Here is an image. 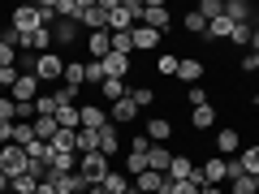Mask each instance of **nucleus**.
Returning <instances> with one entry per match:
<instances>
[{"label":"nucleus","instance_id":"nucleus-1","mask_svg":"<svg viewBox=\"0 0 259 194\" xmlns=\"http://www.w3.org/2000/svg\"><path fill=\"white\" fill-rule=\"evenodd\" d=\"M78 173H82L87 185H100L104 177L112 173V164H108V156H100V151H87V156H78Z\"/></svg>","mask_w":259,"mask_h":194},{"label":"nucleus","instance_id":"nucleus-2","mask_svg":"<svg viewBox=\"0 0 259 194\" xmlns=\"http://www.w3.org/2000/svg\"><path fill=\"white\" fill-rule=\"evenodd\" d=\"M26 164H30V156H26V147H18V142H9V147H0V173L9 177H22L26 173Z\"/></svg>","mask_w":259,"mask_h":194},{"label":"nucleus","instance_id":"nucleus-3","mask_svg":"<svg viewBox=\"0 0 259 194\" xmlns=\"http://www.w3.org/2000/svg\"><path fill=\"white\" fill-rule=\"evenodd\" d=\"M78 26H87V30H108V9H104L100 0H82V9H78Z\"/></svg>","mask_w":259,"mask_h":194},{"label":"nucleus","instance_id":"nucleus-4","mask_svg":"<svg viewBox=\"0 0 259 194\" xmlns=\"http://www.w3.org/2000/svg\"><path fill=\"white\" fill-rule=\"evenodd\" d=\"M139 26H151L156 35H168L173 18H168V9L160 5V0H151V5H143V22H139Z\"/></svg>","mask_w":259,"mask_h":194},{"label":"nucleus","instance_id":"nucleus-5","mask_svg":"<svg viewBox=\"0 0 259 194\" xmlns=\"http://www.w3.org/2000/svg\"><path fill=\"white\" fill-rule=\"evenodd\" d=\"M65 74V61L56 52H44V56H35V78L39 82H56V78Z\"/></svg>","mask_w":259,"mask_h":194},{"label":"nucleus","instance_id":"nucleus-6","mask_svg":"<svg viewBox=\"0 0 259 194\" xmlns=\"http://www.w3.org/2000/svg\"><path fill=\"white\" fill-rule=\"evenodd\" d=\"M18 35H30V30L44 26V18H39V5H22V9H13V22H9Z\"/></svg>","mask_w":259,"mask_h":194},{"label":"nucleus","instance_id":"nucleus-7","mask_svg":"<svg viewBox=\"0 0 259 194\" xmlns=\"http://www.w3.org/2000/svg\"><path fill=\"white\" fill-rule=\"evenodd\" d=\"M9 100H13V104H35V100H39V78H35V69H26V74L18 78V86L9 91Z\"/></svg>","mask_w":259,"mask_h":194},{"label":"nucleus","instance_id":"nucleus-8","mask_svg":"<svg viewBox=\"0 0 259 194\" xmlns=\"http://www.w3.org/2000/svg\"><path fill=\"white\" fill-rule=\"evenodd\" d=\"M18 52H35V56L52 52V30H48V26H39V30H30V35H22Z\"/></svg>","mask_w":259,"mask_h":194},{"label":"nucleus","instance_id":"nucleus-9","mask_svg":"<svg viewBox=\"0 0 259 194\" xmlns=\"http://www.w3.org/2000/svg\"><path fill=\"white\" fill-rule=\"evenodd\" d=\"M78 121H82V129H91V134H100L104 125H112V121H108V108H100V104L78 108Z\"/></svg>","mask_w":259,"mask_h":194},{"label":"nucleus","instance_id":"nucleus-10","mask_svg":"<svg viewBox=\"0 0 259 194\" xmlns=\"http://www.w3.org/2000/svg\"><path fill=\"white\" fill-rule=\"evenodd\" d=\"M78 35H82V26H78V22H69V18H56V22H52V43L65 47V43H74Z\"/></svg>","mask_w":259,"mask_h":194},{"label":"nucleus","instance_id":"nucleus-11","mask_svg":"<svg viewBox=\"0 0 259 194\" xmlns=\"http://www.w3.org/2000/svg\"><path fill=\"white\" fill-rule=\"evenodd\" d=\"M87 52H91V61H104V56L112 52V35L108 30H91V35H87Z\"/></svg>","mask_w":259,"mask_h":194},{"label":"nucleus","instance_id":"nucleus-12","mask_svg":"<svg viewBox=\"0 0 259 194\" xmlns=\"http://www.w3.org/2000/svg\"><path fill=\"white\" fill-rule=\"evenodd\" d=\"M134 117H139V108H134L130 95H125V100H117V104H108V121H112V125H130Z\"/></svg>","mask_w":259,"mask_h":194},{"label":"nucleus","instance_id":"nucleus-13","mask_svg":"<svg viewBox=\"0 0 259 194\" xmlns=\"http://www.w3.org/2000/svg\"><path fill=\"white\" fill-rule=\"evenodd\" d=\"M100 65H104V78H117V82H125V74H130V56H117V52H108Z\"/></svg>","mask_w":259,"mask_h":194},{"label":"nucleus","instance_id":"nucleus-14","mask_svg":"<svg viewBox=\"0 0 259 194\" xmlns=\"http://www.w3.org/2000/svg\"><path fill=\"white\" fill-rule=\"evenodd\" d=\"M100 156H108V160L121 156V129L117 125H104L100 129Z\"/></svg>","mask_w":259,"mask_h":194},{"label":"nucleus","instance_id":"nucleus-15","mask_svg":"<svg viewBox=\"0 0 259 194\" xmlns=\"http://www.w3.org/2000/svg\"><path fill=\"white\" fill-rule=\"evenodd\" d=\"M147 138L164 147V142L173 138V121H168V117H151V121H147Z\"/></svg>","mask_w":259,"mask_h":194},{"label":"nucleus","instance_id":"nucleus-16","mask_svg":"<svg viewBox=\"0 0 259 194\" xmlns=\"http://www.w3.org/2000/svg\"><path fill=\"white\" fill-rule=\"evenodd\" d=\"M78 173V151H52V177Z\"/></svg>","mask_w":259,"mask_h":194},{"label":"nucleus","instance_id":"nucleus-17","mask_svg":"<svg viewBox=\"0 0 259 194\" xmlns=\"http://www.w3.org/2000/svg\"><path fill=\"white\" fill-rule=\"evenodd\" d=\"M168 181H190V177H194V160L190 156H173V164H168Z\"/></svg>","mask_w":259,"mask_h":194},{"label":"nucleus","instance_id":"nucleus-18","mask_svg":"<svg viewBox=\"0 0 259 194\" xmlns=\"http://www.w3.org/2000/svg\"><path fill=\"white\" fill-rule=\"evenodd\" d=\"M168 164H173V151H164L160 142H151V151H147V168H151V173H168Z\"/></svg>","mask_w":259,"mask_h":194},{"label":"nucleus","instance_id":"nucleus-19","mask_svg":"<svg viewBox=\"0 0 259 194\" xmlns=\"http://www.w3.org/2000/svg\"><path fill=\"white\" fill-rule=\"evenodd\" d=\"M104 190H108V194H134V181H130L125 173H117V168H112V173L104 177Z\"/></svg>","mask_w":259,"mask_h":194},{"label":"nucleus","instance_id":"nucleus-20","mask_svg":"<svg viewBox=\"0 0 259 194\" xmlns=\"http://www.w3.org/2000/svg\"><path fill=\"white\" fill-rule=\"evenodd\" d=\"M199 177H203L207 185H221V181H225V160H221V156H212L203 168H199Z\"/></svg>","mask_w":259,"mask_h":194},{"label":"nucleus","instance_id":"nucleus-21","mask_svg":"<svg viewBox=\"0 0 259 194\" xmlns=\"http://www.w3.org/2000/svg\"><path fill=\"white\" fill-rule=\"evenodd\" d=\"M65 86H87V65L82 61H65Z\"/></svg>","mask_w":259,"mask_h":194},{"label":"nucleus","instance_id":"nucleus-22","mask_svg":"<svg viewBox=\"0 0 259 194\" xmlns=\"http://www.w3.org/2000/svg\"><path fill=\"white\" fill-rule=\"evenodd\" d=\"M225 18H229V22H250L255 9H250L246 0H225Z\"/></svg>","mask_w":259,"mask_h":194},{"label":"nucleus","instance_id":"nucleus-23","mask_svg":"<svg viewBox=\"0 0 259 194\" xmlns=\"http://www.w3.org/2000/svg\"><path fill=\"white\" fill-rule=\"evenodd\" d=\"M48 147L52 151H78V129H56Z\"/></svg>","mask_w":259,"mask_h":194},{"label":"nucleus","instance_id":"nucleus-24","mask_svg":"<svg viewBox=\"0 0 259 194\" xmlns=\"http://www.w3.org/2000/svg\"><path fill=\"white\" fill-rule=\"evenodd\" d=\"M216 151H225V156L242 151V134L238 129H221V134H216Z\"/></svg>","mask_w":259,"mask_h":194},{"label":"nucleus","instance_id":"nucleus-25","mask_svg":"<svg viewBox=\"0 0 259 194\" xmlns=\"http://www.w3.org/2000/svg\"><path fill=\"white\" fill-rule=\"evenodd\" d=\"M190 125L194 129H212L216 125V108H212V104H199V108L190 112Z\"/></svg>","mask_w":259,"mask_h":194},{"label":"nucleus","instance_id":"nucleus-26","mask_svg":"<svg viewBox=\"0 0 259 194\" xmlns=\"http://www.w3.org/2000/svg\"><path fill=\"white\" fill-rule=\"evenodd\" d=\"M30 129H35L39 142H52V134H56L61 125H56V117H35V121H30Z\"/></svg>","mask_w":259,"mask_h":194},{"label":"nucleus","instance_id":"nucleus-27","mask_svg":"<svg viewBox=\"0 0 259 194\" xmlns=\"http://www.w3.org/2000/svg\"><path fill=\"white\" fill-rule=\"evenodd\" d=\"M100 95H104L108 104H117V100H125V95H130V86H125V82H117V78H104Z\"/></svg>","mask_w":259,"mask_h":194},{"label":"nucleus","instance_id":"nucleus-28","mask_svg":"<svg viewBox=\"0 0 259 194\" xmlns=\"http://www.w3.org/2000/svg\"><path fill=\"white\" fill-rule=\"evenodd\" d=\"M130 35H134V47H160V39H164V35H156L151 26H134Z\"/></svg>","mask_w":259,"mask_h":194},{"label":"nucleus","instance_id":"nucleus-29","mask_svg":"<svg viewBox=\"0 0 259 194\" xmlns=\"http://www.w3.org/2000/svg\"><path fill=\"white\" fill-rule=\"evenodd\" d=\"M56 125H61V129H82V121H78V108H74V104L56 108Z\"/></svg>","mask_w":259,"mask_h":194},{"label":"nucleus","instance_id":"nucleus-30","mask_svg":"<svg viewBox=\"0 0 259 194\" xmlns=\"http://www.w3.org/2000/svg\"><path fill=\"white\" fill-rule=\"evenodd\" d=\"M233 26H238V22H229V18L221 13V18L207 22V35H212V39H229V35H233Z\"/></svg>","mask_w":259,"mask_h":194},{"label":"nucleus","instance_id":"nucleus-31","mask_svg":"<svg viewBox=\"0 0 259 194\" xmlns=\"http://www.w3.org/2000/svg\"><path fill=\"white\" fill-rule=\"evenodd\" d=\"M177 78H182V82H199V78H203V65L199 61H177Z\"/></svg>","mask_w":259,"mask_h":194},{"label":"nucleus","instance_id":"nucleus-32","mask_svg":"<svg viewBox=\"0 0 259 194\" xmlns=\"http://www.w3.org/2000/svg\"><path fill=\"white\" fill-rule=\"evenodd\" d=\"M13 142H18V147H30V142H35V129H30V121H13Z\"/></svg>","mask_w":259,"mask_h":194},{"label":"nucleus","instance_id":"nucleus-33","mask_svg":"<svg viewBox=\"0 0 259 194\" xmlns=\"http://www.w3.org/2000/svg\"><path fill=\"white\" fill-rule=\"evenodd\" d=\"M130 100H134V108H151V104H156V91H151V86H134V91H130Z\"/></svg>","mask_w":259,"mask_h":194},{"label":"nucleus","instance_id":"nucleus-34","mask_svg":"<svg viewBox=\"0 0 259 194\" xmlns=\"http://www.w3.org/2000/svg\"><path fill=\"white\" fill-rule=\"evenodd\" d=\"M9 190H13V194H35L39 181H35L30 173H22V177H13V181H9Z\"/></svg>","mask_w":259,"mask_h":194},{"label":"nucleus","instance_id":"nucleus-35","mask_svg":"<svg viewBox=\"0 0 259 194\" xmlns=\"http://www.w3.org/2000/svg\"><path fill=\"white\" fill-rule=\"evenodd\" d=\"M233 194H259V177H250V173L233 177Z\"/></svg>","mask_w":259,"mask_h":194},{"label":"nucleus","instance_id":"nucleus-36","mask_svg":"<svg viewBox=\"0 0 259 194\" xmlns=\"http://www.w3.org/2000/svg\"><path fill=\"white\" fill-rule=\"evenodd\" d=\"M87 151H100V134H91V129H78V156H87Z\"/></svg>","mask_w":259,"mask_h":194},{"label":"nucleus","instance_id":"nucleus-37","mask_svg":"<svg viewBox=\"0 0 259 194\" xmlns=\"http://www.w3.org/2000/svg\"><path fill=\"white\" fill-rule=\"evenodd\" d=\"M112 52H117V56H130V52H134V35H130V30L112 35Z\"/></svg>","mask_w":259,"mask_h":194},{"label":"nucleus","instance_id":"nucleus-38","mask_svg":"<svg viewBox=\"0 0 259 194\" xmlns=\"http://www.w3.org/2000/svg\"><path fill=\"white\" fill-rule=\"evenodd\" d=\"M238 160H242V168H246L250 177H259V147H246V151H242Z\"/></svg>","mask_w":259,"mask_h":194},{"label":"nucleus","instance_id":"nucleus-39","mask_svg":"<svg viewBox=\"0 0 259 194\" xmlns=\"http://www.w3.org/2000/svg\"><path fill=\"white\" fill-rule=\"evenodd\" d=\"M186 30H190V35H207V18H203L199 9H194V13H186Z\"/></svg>","mask_w":259,"mask_h":194},{"label":"nucleus","instance_id":"nucleus-40","mask_svg":"<svg viewBox=\"0 0 259 194\" xmlns=\"http://www.w3.org/2000/svg\"><path fill=\"white\" fill-rule=\"evenodd\" d=\"M35 117H56V95H39L35 100Z\"/></svg>","mask_w":259,"mask_h":194},{"label":"nucleus","instance_id":"nucleus-41","mask_svg":"<svg viewBox=\"0 0 259 194\" xmlns=\"http://www.w3.org/2000/svg\"><path fill=\"white\" fill-rule=\"evenodd\" d=\"M199 13H203L207 22H212V18H221V13H225V0H199Z\"/></svg>","mask_w":259,"mask_h":194},{"label":"nucleus","instance_id":"nucleus-42","mask_svg":"<svg viewBox=\"0 0 259 194\" xmlns=\"http://www.w3.org/2000/svg\"><path fill=\"white\" fill-rule=\"evenodd\" d=\"M87 86H104V65L100 61H87Z\"/></svg>","mask_w":259,"mask_h":194},{"label":"nucleus","instance_id":"nucleus-43","mask_svg":"<svg viewBox=\"0 0 259 194\" xmlns=\"http://www.w3.org/2000/svg\"><path fill=\"white\" fill-rule=\"evenodd\" d=\"M156 69H160L164 78H177V56H173V52H164V56L156 61Z\"/></svg>","mask_w":259,"mask_h":194},{"label":"nucleus","instance_id":"nucleus-44","mask_svg":"<svg viewBox=\"0 0 259 194\" xmlns=\"http://www.w3.org/2000/svg\"><path fill=\"white\" fill-rule=\"evenodd\" d=\"M229 39H233V43H238V47H250V22H238Z\"/></svg>","mask_w":259,"mask_h":194},{"label":"nucleus","instance_id":"nucleus-45","mask_svg":"<svg viewBox=\"0 0 259 194\" xmlns=\"http://www.w3.org/2000/svg\"><path fill=\"white\" fill-rule=\"evenodd\" d=\"M13 65H18V47L0 43V69H13Z\"/></svg>","mask_w":259,"mask_h":194},{"label":"nucleus","instance_id":"nucleus-46","mask_svg":"<svg viewBox=\"0 0 259 194\" xmlns=\"http://www.w3.org/2000/svg\"><path fill=\"white\" fill-rule=\"evenodd\" d=\"M0 121H18V104L9 95H0Z\"/></svg>","mask_w":259,"mask_h":194},{"label":"nucleus","instance_id":"nucleus-47","mask_svg":"<svg viewBox=\"0 0 259 194\" xmlns=\"http://www.w3.org/2000/svg\"><path fill=\"white\" fill-rule=\"evenodd\" d=\"M78 100V86H61L56 91V108H65V104H74Z\"/></svg>","mask_w":259,"mask_h":194},{"label":"nucleus","instance_id":"nucleus-48","mask_svg":"<svg viewBox=\"0 0 259 194\" xmlns=\"http://www.w3.org/2000/svg\"><path fill=\"white\" fill-rule=\"evenodd\" d=\"M130 151H139V156H147V151H151V138H147V134H134V138H130Z\"/></svg>","mask_w":259,"mask_h":194},{"label":"nucleus","instance_id":"nucleus-49","mask_svg":"<svg viewBox=\"0 0 259 194\" xmlns=\"http://www.w3.org/2000/svg\"><path fill=\"white\" fill-rule=\"evenodd\" d=\"M186 100H190V108H199V104H207V91H203V86H190Z\"/></svg>","mask_w":259,"mask_h":194},{"label":"nucleus","instance_id":"nucleus-50","mask_svg":"<svg viewBox=\"0 0 259 194\" xmlns=\"http://www.w3.org/2000/svg\"><path fill=\"white\" fill-rule=\"evenodd\" d=\"M13 142V121H0V147H9Z\"/></svg>","mask_w":259,"mask_h":194},{"label":"nucleus","instance_id":"nucleus-51","mask_svg":"<svg viewBox=\"0 0 259 194\" xmlns=\"http://www.w3.org/2000/svg\"><path fill=\"white\" fill-rule=\"evenodd\" d=\"M87 194H108V190H104V181H100V185H87Z\"/></svg>","mask_w":259,"mask_h":194},{"label":"nucleus","instance_id":"nucleus-52","mask_svg":"<svg viewBox=\"0 0 259 194\" xmlns=\"http://www.w3.org/2000/svg\"><path fill=\"white\" fill-rule=\"evenodd\" d=\"M199 194H225V190H221V185H203V190H199Z\"/></svg>","mask_w":259,"mask_h":194},{"label":"nucleus","instance_id":"nucleus-53","mask_svg":"<svg viewBox=\"0 0 259 194\" xmlns=\"http://www.w3.org/2000/svg\"><path fill=\"white\" fill-rule=\"evenodd\" d=\"M5 190H9V177H5V173H0V194H5Z\"/></svg>","mask_w":259,"mask_h":194}]
</instances>
